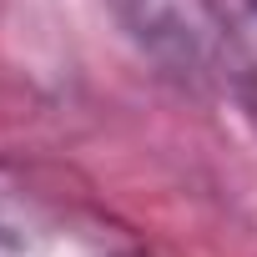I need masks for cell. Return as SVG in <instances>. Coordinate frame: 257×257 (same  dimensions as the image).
Wrapping results in <instances>:
<instances>
[{"label": "cell", "instance_id": "1", "mask_svg": "<svg viewBox=\"0 0 257 257\" xmlns=\"http://www.w3.org/2000/svg\"><path fill=\"white\" fill-rule=\"evenodd\" d=\"M111 16L167 76L207 81L222 56V0H106Z\"/></svg>", "mask_w": 257, "mask_h": 257}, {"label": "cell", "instance_id": "3", "mask_svg": "<svg viewBox=\"0 0 257 257\" xmlns=\"http://www.w3.org/2000/svg\"><path fill=\"white\" fill-rule=\"evenodd\" d=\"M116 257H137V252H116Z\"/></svg>", "mask_w": 257, "mask_h": 257}, {"label": "cell", "instance_id": "2", "mask_svg": "<svg viewBox=\"0 0 257 257\" xmlns=\"http://www.w3.org/2000/svg\"><path fill=\"white\" fill-rule=\"evenodd\" d=\"M217 71L237 101L257 116V0H222V56Z\"/></svg>", "mask_w": 257, "mask_h": 257}]
</instances>
